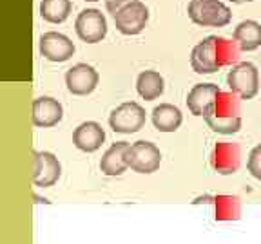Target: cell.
<instances>
[{
	"label": "cell",
	"instance_id": "6da1fadb",
	"mask_svg": "<svg viewBox=\"0 0 261 244\" xmlns=\"http://www.w3.org/2000/svg\"><path fill=\"white\" fill-rule=\"evenodd\" d=\"M240 58L236 42L221 37H207L192 49L191 65L198 74H212L225 65H230Z\"/></svg>",
	"mask_w": 261,
	"mask_h": 244
},
{
	"label": "cell",
	"instance_id": "7a4b0ae2",
	"mask_svg": "<svg viewBox=\"0 0 261 244\" xmlns=\"http://www.w3.org/2000/svg\"><path fill=\"white\" fill-rule=\"evenodd\" d=\"M238 94L220 93L216 102L205 116V121L214 132L223 136H230L240 132L241 129V107Z\"/></svg>",
	"mask_w": 261,
	"mask_h": 244
},
{
	"label": "cell",
	"instance_id": "3957f363",
	"mask_svg": "<svg viewBox=\"0 0 261 244\" xmlns=\"http://www.w3.org/2000/svg\"><path fill=\"white\" fill-rule=\"evenodd\" d=\"M189 18L201 27H225L232 20V13L221 0H191Z\"/></svg>",
	"mask_w": 261,
	"mask_h": 244
},
{
	"label": "cell",
	"instance_id": "277c9868",
	"mask_svg": "<svg viewBox=\"0 0 261 244\" xmlns=\"http://www.w3.org/2000/svg\"><path fill=\"white\" fill-rule=\"evenodd\" d=\"M227 85L240 100H252L259 93V73L256 65L250 62L236 64L227 74Z\"/></svg>",
	"mask_w": 261,
	"mask_h": 244
},
{
	"label": "cell",
	"instance_id": "5b68a950",
	"mask_svg": "<svg viewBox=\"0 0 261 244\" xmlns=\"http://www.w3.org/2000/svg\"><path fill=\"white\" fill-rule=\"evenodd\" d=\"M145 125V109L136 102L118 105L109 116V127L118 134H135Z\"/></svg>",
	"mask_w": 261,
	"mask_h": 244
},
{
	"label": "cell",
	"instance_id": "8992f818",
	"mask_svg": "<svg viewBox=\"0 0 261 244\" xmlns=\"http://www.w3.org/2000/svg\"><path fill=\"white\" fill-rule=\"evenodd\" d=\"M127 165L138 174H152L162 165V152L151 141H136L127 150Z\"/></svg>",
	"mask_w": 261,
	"mask_h": 244
},
{
	"label": "cell",
	"instance_id": "52a82bcc",
	"mask_svg": "<svg viewBox=\"0 0 261 244\" xmlns=\"http://www.w3.org/2000/svg\"><path fill=\"white\" fill-rule=\"evenodd\" d=\"M113 18L114 25L122 35L135 37L145 29L147 22H149V9L142 0H135V2H130L125 8L120 9Z\"/></svg>",
	"mask_w": 261,
	"mask_h": 244
},
{
	"label": "cell",
	"instance_id": "ba28073f",
	"mask_svg": "<svg viewBox=\"0 0 261 244\" xmlns=\"http://www.w3.org/2000/svg\"><path fill=\"white\" fill-rule=\"evenodd\" d=\"M62 175V165L53 152H33V185L38 188H49L58 183Z\"/></svg>",
	"mask_w": 261,
	"mask_h": 244
},
{
	"label": "cell",
	"instance_id": "9c48e42d",
	"mask_svg": "<svg viewBox=\"0 0 261 244\" xmlns=\"http://www.w3.org/2000/svg\"><path fill=\"white\" fill-rule=\"evenodd\" d=\"M74 31L78 38L86 44H98L107 35V20L98 9H84L76 16Z\"/></svg>",
	"mask_w": 261,
	"mask_h": 244
},
{
	"label": "cell",
	"instance_id": "30bf717a",
	"mask_svg": "<svg viewBox=\"0 0 261 244\" xmlns=\"http://www.w3.org/2000/svg\"><path fill=\"white\" fill-rule=\"evenodd\" d=\"M100 74L89 64H76L65 73V85L74 96H87L98 87Z\"/></svg>",
	"mask_w": 261,
	"mask_h": 244
},
{
	"label": "cell",
	"instance_id": "8fae6325",
	"mask_svg": "<svg viewBox=\"0 0 261 244\" xmlns=\"http://www.w3.org/2000/svg\"><path fill=\"white\" fill-rule=\"evenodd\" d=\"M38 49L45 60L57 62V64L71 60V56L74 54V44L71 42V38L57 31L44 33L38 42Z\"/></svg>",
	"mask_w": 261,
	"mask_h": 244
},
{
	"label": "cell",
	"instance_id": "7c38bea8",
	"mask_svg": "<svg viewBox=\"0 0 261 244\" xmlns=\"http://www.w3.org/2000/svg\"><path fill=\"white\" fill-rule=\"evenodd\" d=\"M64 118V107L51 96H40L33 102V125L40 129L57 127Z\"/></svg>",
	"mask_w": 261,
	"mask_h": 244
},
{
	"label": "cell",
	"instance_id": "4fadbf2b",
	"mask_svg": "<svg viewBox=\"0 0 261 244\" xmlns=\"http://www.w3.org/2000/svg\"><path fill=\"white\" fill-rule=\"evenodd\" d=\"M241 163V150L238 143H218L211 154L212 168L221 175L236 174Z\"/></svg>",
	"mask_w": 261,
	"mask_h": 244
},
{
	"label": "cell",
	"instance_id": "5bb4252c",
	"mask_svg": "<svg viewBox=\"0 0 261 244\" xmlns=\"http://www.w3.org/2000/svg\"><path fill=\"white\" fill-rule=\"evenodd\" d=\"M220 87L216 83H198L189 90L187 107L194 116H207L216 98L220 96Z\"/></svg>",
	"mask_w": 261,
	"mask_h": 244
},
{
	"label": "cell",
	"instance_id": "9a60e30c",
	"mask_svg": "<svg viewBox=\"0 0 261 244\" xmlns=\"http://www.w3.org/2000/svg\"><path fill=\"white\" fill-rule=\"evenodd\" d=\"M106 141V130L96 121H84L73 132V145L82 152H96Z\"/></svg>",
	"mask_w": 261,
	"mask_h": 244
},
{
	"label": "cell",
	"instance_id": "2e32d148",
	"mask_svg": "<svg viewBox=\"0 0 261 244\" xmlns=\"http://www.w3.org/2000/svg\"><path fill=\"white\" fill-rule=\"evenodd\" d=\"M127 141H116L107 148V152L100 159V170L109 177L122 175L129 168L127 165V150H129Z\"/></svg>",
	"mask_w": 261,
	"mask_h": 244
},
{
	"label": "cell",
	"instance_id": "e0dca14e",
	"mask_svg": "<svg viewBox=\"0 0 261 244\" xmlns=\"http://www.w3.org/2000/svg\"><path fill=\"white\" fill-rule=\"evenodd\" d=\"M184 121V114L172 103H160L152 109V125L160 132H176Z\"/></svg>",
	"mask_w": 261,
	"mask_h": 244
},
{
	"label": "cell",
	"instance_id": "ac0fdd59",
	"mask_svg": "<svg viewBox=\"0 0 261 244\" xmlns=\"http://www.w3.org/2000/svg\"><path fill=\"white\" fill-rule=\"evenodd\" d=\"M234 42L240 51H256L261 47V24L256 20H243L234 29Z\"/></svg>",
	"mask_w": 261,
	"mask_h": 244
},
{
	"label": "cell",
	"instance_id": "d6986e66",
	"mask_svg": "<svg viewBox=\"0 0 261 244\" xmlns=\"http://www.w3.org/2000/svg\"><path fill=\"white\" fill-rule=\"evenodd\" d=\"M136 90L138 94L147 100V102H152V100H158L160 96L165 90V81H163V76L158 73V71H143V73L138 74L136 78Z\"/></svg>",
	"mask_w": 261,
	"mask_h": 244
},
{
	"label": "cell",
	"instance_id": "ffe728a7",
	"mask_svg": "<svg viewBox=\"0 0 261 244\" xmlns=\"http://www.w3.org/2000/svg\"><path fill=\"white\" fill-rule=\"evenodd\" d=\"M73 2L71 0H42L40 16L49 24H62L69 18Z\"/></svg>",
	"mask_w": 261,
	"mask_h": 244
},
{
	"label": "cell",
	"instance_id": "44dd1931",
	"mask_svg": "<svg viewBox=\"0 0 261 244\" xmlns=\"http://www.w3.org/2000/svg\"><path fill=\"white\" fill-rule=\"evenodd\" d=\"M211 203L216 208L218 221H238L241 217V203L236 195H216Z\"/></svg>",
	"mask_w": 261,
	"mask_h": 244
},
{
	"label": "cell",
	"instance_id": "7402d4cb",
	"mask_svg": "<svg viewBox=\"0 0 261 244\" xmlns=\"http://www.w3.org/2000/svg\"><path fill=\"white\" fill-rule=\"evenodd\" d=\"M247 168H249L252 177H256L257 181H261V143L250 150L249 161H247Z\"/></svg>",
	"mask_w": 261,
	"mask_h": 244
},
{
	"label": "cell",
	"instance_id": "603a6c76",
	"mask_svg": "<svg viewBox=\"0 0 261 244\" xmlns=\"http://www.w3.org/2000/svg\"><path fill=\"white\" fill-rule=\"evenodd\" d=\"M130 2H135V0H106V8H107V11L114 16L120 9L125 8V6L130 4Z\"/></svg>",
	"mask_w": 261,
	"mask_h": 244
},
{
	"label": "cell",
	"instance_id": "cb8c5ba5",
	"mask_svg": "<svg viewBox=\"0 0 261 244\" xmlns=\"http://www.w3.org/2000/svg\"><path fill=\"white\" fill-rule=\"evenodd\" d=\"M234 4H245V2H252V0H230Z\"/></svg>",
	"mask_w": 261,
	"mask_h": 244
},
{
	"label": "cell",
	"instance_id": "d4e9b609",
	"mask_svg": "<svg viewBox=\"0 0 261 244\" xmlns=\"http://www.w3.org/2000/svg\"><path fill=\"white\" fill-rule=\"evenodd\" d=\"M87 2H96V0H87Z\"/></svg>",
	"mask_w": 261,
	"mask_h": 244
}]
</instances>
